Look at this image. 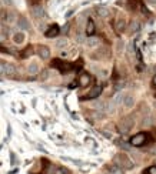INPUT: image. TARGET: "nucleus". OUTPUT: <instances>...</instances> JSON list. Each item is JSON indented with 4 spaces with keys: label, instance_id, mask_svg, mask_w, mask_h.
<instances>
[{
    "label": "nucleus",
    "instance_id": "obj_1",
    "mask_svg": "<svg viewBox=\"0 0 156 174\" xmlns=\"http://www.w3.org/2000/svg\"><path fill=\"white\" fill-rule=\"evenodd\" d=\"M115 164L119 168H123V170H130L133 168V161L130 160L126 154H116L115 155Z\"/></svg>",
    "mask_w": 156,
    "mask_h": 174
},
{
    "label": "nucleus",
    "instance_id": "obj_2",
    "mask_svg": "<svg viewBox=\"0 0 156 174\" xmlns=\"http://www.w3.org/2000/svg\"><path fill=\"white\" fill-rule=\"evenodd\" d=\"M133 126H135V120H133L132 117H125V118L120 120L117 129H119V131H120L122 134H126V133H129L130 130H132Z\"/></svg>",
    "mask_w": 156,
    "mask_h": 174
},
{
    "label": "nucleus",
    "instance_id": "obj_3",
    "mask_svg": "<svg viewBox=\"0 0 156 174\" xmlns=\"http://www.w3.org/2000/svg\"><path fill=\"white\" fill-rule=\"evenodd\" d=\"M0 74L7 76V77H14L16 76V67L12 63L0 61Z\"/></svg>",
    "mask_w": 156,
    "mask_h": 174
},
{
    "label": "nucleus",
    "instance_id": "obj_4",
    "mask_svg": "<svg viewBox=\"0 0 156 174\" xmlns=\"http://www.w3.org/2000/svg\"><path fill=\"white\" fill-rule=\"evenodd\" d=\"M52 66H53V67H56V69H59V70H60V73H67V71H70V69H72L70 64L63 63V61H62V60H59V58L53 60Z\"/></svg>",
    "mask_w": 156,
    "mask_h": 174
},
{
    "label": "nucleus",
    "instance_id": "obj_5",
    "mask_svg": "<svg viewBox=\"0 0 156 174\" xmlns=\"http://www.w3.org/2000/svg\"><path fill=\"white\" fill-rule=\"evenodd\" d=\"M146 137H148V134H143V133H139V134H136L135 137H132V140H130V143H132V146H135V147H139V146H143L145 143H146Z\"/></svg>",
    "mask_w": 156,
    "mask_h": 174
},
{
    "label": "nucleus",
    "instance_id": "obj_6",
    "mask_svg": "<svg viewBox=\"0 0 156 174\" xmlns=\"http://www.w3.org/2000/svg\"><path fill=\"white\" fill-rule=\"evenodd\" d=\"M102 93V86H95L85 97H82V100H92V98H96V97L100 96Z\"/></svg>",
    "mask_w": 156,
    "mask_h": 174
},
{
    "label": "nucleus",
    "instance_id": "obj_7",
    "mask_svg": "<svg viewBox=\"0 0 156 174\" xmlns=\"http://www.w3.org/2000/svg\"><path fill=\"white\" fill-rule=\"evenodd\" d=\"M59 33H60V29H59L57 24H52V26L46 30L45 36H46V37H49V39H52V37H56Z\"/></svg>",
    "mask_w": 156,
    "mask_h": 174
},
{
    "label": "nucleus",
    "instance_id": "obj_8",
    "mask_svg": "<svg viewBox=\"0 0 156 174\" xmlns=\"http://www.w3.org/2000/svg\"><path fill=\"white\" fill-rule=\"evenodd\" d=\"M37 54L42 58H49L50 57V50H49L47 46H39L37 47Z\"/></svg>",
    "mask_w": 156,
    "mask_h": 174
},
{
    "label": "nucleus",
    "instance_id": "obj_9",
    "mask_svg": "<svg viewBox=\"0 0 156 174\" xmlns=\"http://www.w3.org/2000/svg\"><path fill=\"white\" fill-rule=\"evenodd\" d=\"M89 84H90V76H89L87 73H82V74H80V78H79V86L86 87V86H89Z\"/></svg>",
    "mask_w": 156,
    "mask_h": 174
},
{
    "label": "nucleus",
    "instance_id": "obj_10",
    "mask_svg": "<svg viewBox=\"0 0 156 174\" xmlns=\"http://www.w3.org/2000/svg\"><path fill=\"white\" fill-rule=\"evenodd\" d=\"M95 30H96L95 21L92 19H89L87 20V24H86V34H87V36H93V34H95Z\"/></svg>",
    "mask_w": 156,
    "mask_h": 174
},
{
    "label": "nucleus",
    "instance_id": "obj_11",
    "mask_svg": "<svg viewBox=\"0 0 156 174\" xmlns=\"http://www.w3.org/2000/svg\"><path fill=\"white\" fill-rule=\"evenodd\" d=\"M115 29H116L117 33H122L126 29V21H125L123 17H120V19L116 20V24H115Z\"/></svg>",
    "mask_w": 156,
    "mask_h": 174
},
{
    "label": "nucleus",
    "instance_id": "obj_12",
    "mask_svg": "<svg viewBox=\"0 0 156 174\" xmlns=\"http://www.w3.org/2000/svg\"><path fill=\"white\" fill-rule=\"evenodd\" d=\"M85 43L87 47H96V46H99V43H100V40L98 39V37H93V36H89V39L85 40Z\"/></svg>",
    "mask_w": 156,
    "mask_h": 174
},
{
    "label": "nucleus",
    "instance_id": "obj_13",
    "mask_svg": "<svg viewBox=\"0 0 156 174\" xmlns=\"http://www.w3.org/2000/svg\"><path fill=\"white\" fill-rule=\"evenodd\" d=\"M96 13H98L100 17H107V16L110 14V10H109L107 7L99 6V7H96Z\"/></svg>",
    "mask_w": 156,
    "mask_h": 174
},
{
    "label": "nucleus",
    "instance_id": "obj_14",
    "mask_svg": "<svg viewBox=\"0 0 156 174\" xmlns=\"http://www.w3.org/2000/svg\"><path fill=\"white\" fill-rule=\"evenodd\" d=\"M32 13H33V16H34L36 19H40V17H45V10H43V9H42V7H40V6H37V7H33Z\"/></svg>",
    "mask_w": 156,
    "mask_h": 174
},
{
    "label": "nucleus",
    "instance_id": "obj_15",
    "mask_svg": "<svg viewBox=\"0 0 156 174\" xmlns=\"http://www.w3.org/2000/svg\"><path fill=\"white\" fill-rule=\"evenodd\" d=\"M19 27L20 29H25V30H29L30 29V24H29V21L26 20V17H23V16H20L19 17Z\"/></svg>",
    "mask_w": 156,
    "mask_h": 174
},
{
    "label": "nucleus",
    "instance_id": "obj_16",
    "mask_svg": "<svg viewBox=\"0 0 156 174\" xmlns=\"http://www.w3.org/2000/svg\"><path fill=\"white\" fill-rule=\"evenodd\" d=\"M27 71H29V74H37V73L40 71L39 64H37V63H32V64H29Z\"/></svg>",
    "mask_w": 156,
    "mask_h": 174
},
{
    "label": "nucleus",
    "instance_id": "obj_17",
    "mask_svg": "<svg viewBox=\"0 0 156 174\" xmlns=\"http://www.w3.org/2000/svg\"><path fill=\"white\" fill-rule=\"evenodd\" d=\"M32 54H33V47L32 46H27L26 49L20 53V58H26V57H29V56H32Z\"/></svg>",
    "mask_w": 156,
    "mask_h": 174
},
{
    "label": "nucleus",
    "instance_id": "obj_18",
    "mask_svg": "<svg viewBox=\"0 0 156 174\" xmlns=\"http://www.w3.org/2000/svg\"><path fill=\"white\" fill-rule=\"evenodd\" d=\"M123 103H125V107L130 109V107H133V104H135V100H133V97H132V96H126L123 98Z\"/></svg>",
    "mask_w": 156,
    "mask_h": 174
},
{
    "label": "nucleus",
    "instance_id": "obj_19",
    "mask_svg": "<svg viewBox=\"0 0 156 174\" xmlns=\"http://www.w3.org/2000/svg\"><path fill=\"white\" fill-rule=\"evenodd\" d=\"M139 29H140V24H139V21H130V23H129V30H130V33H136Z\"/></svg>",
    "mask_w": 156,
    "mask_h": 174
},
{
    "label": "nucleus",
    "instance_id": "obj_20",
    "mask_svg": "<svg viewBox=\"0 0 156 174\" xmlns=\"http://www.w3.org/2000/svg\"><path fill=\"white\" fill-rule=\"evenodd\" d=\"M13 41L14 43H17V44L23 43V41H25V34H23V33H16V34L13 36Z\"/></svg>",
    "mask_w": 156,
    "mask_h": 174
},
{
    "label": "nucleus",
    "instance_id": "obj_21",
    "mask_svg": "<svg viewBox=\"0 0 156 174\" xmlns=\"http://www.w3.org/2000/svg\"><path fill=\"white\" fill-rule=\"evenodd\" d=\"M67 44H69V41H67V39H65V37H62V39H59L57 41H56V47H57V49H65Z\"/></svg>",
    "mask_w": 156,
    "mask_h": 174
},
{
    "label": "nucleus",
    "instance_id": "obj_22",
    "mask_svg": "<svg viewBox=\"0 0 156 174\" xmlns=\"http://www.w3.org/2000/svg\"><path fill=\"white\" fill-rule=\"evenodd\" d=\"M16 19H17V17H16V14H14L13 12H10V13L6 16V23H10V24H12V23L16 21Z\"/></svg>",
    "mask_w": 156,
    "mask_h": 174
},
{
    "label": "nucleus",
    "instance_id": "obj_23",
    "mask_svg": "<svg viewBox=\"0 0 156 174\" xmlns=\"http://www.w3.org/2000/svg\"><path fill=\"white\" fill-rule=\"evenodd\" d=\"M122 101H123V96H122L120 93H117L116 96H115V98H113V101H112V103L115 104V106H117V104H120Z\"/></svg>",
    "mask_w": 156,
    "mask_h": 174
},
{
    "label": "nucleus",
    "instance_id": "obj_24",
    "mask_svg": "<svg viewBox=\"0 0 156 174\" xmlns=\"http://www.w3.org/2000/svg\"><path fill=\"white\" fill-rule=\"evenodd\" d=\"M123 49H125L123 40H117V41H116V50H117V53H122V52H123Z\"/></svg>",
    "mask_w": 156,
    "mask_h": 174
},
{
    "label": "nucleus",
    "instance_id": "obj_25",
    "mask_svg": "<svg viewBox=\"0 0 156 174\" xmlns=\"http://www.w3.org/2000/svg\"><path fill=\"white\" fill-rule=\"evenodd\" d=\"M54 174H69V170L67 168H63V167H59Z\"/></svg>",
    "mask_w": 156,
    "mask_h": 174
},
{
    "label": "nucleus",
    "instance_id": "obj_26",
    "mask_svg": "<svg viewBox=\"0 0 156 174\" xmlns=\"http://www.w3.org/2000/svg\"><path fill=\"white\" fill-rule=\"evenodd\" d=\"M109 174H122V171H120L119 167H112L110 170H109Z\"/></svg>",
    "mask_w": 156,
    "mask_h": 174
},
{
    "label": "nucleus",
    "instance_id": "obj_27",
    "mask_svg": "<svg viewBox=\"0 0 156 174\" xmlns=\"http://www.w3.org/2000/svg\"><path fill=\"white\" fill-rule=\"evenodd\" d=\"M145 174H156V166H152V167H149L146 171H145Z\"/></svg>",
    "mask_w": 156,
    "mask_h": 174
},
{
    "label": "nucleus",
    "instance_id": "obj_28",
    "mask_svg": "<svg viewBox=\"0 0 156 174\" xmlns=\"http://www.w3.org/2000/svg\"><path fill=\"white\" fill-rule=\"evenodd\" d=\"M93 106H95V109H99V110L104 109V103H102V101H98V103H95Z\"/></svg>",
    "mask_w": 156,
    "mask_h": 174
},
{
    "label": "nucleus",
    "instance_id": "obj_29",
    "mask_svg": "<svg viewBox=\"0 0 156 174\" xmlns=\"http://www.w3.org/2000/svg\"><path fill=\"white\" fill-rule=\"evenodd\" d=\"M47 77H49V71L43 70V71H42V74H40V80H46Z\"/></svg>",
    "mask_w": 156,
    "mask_h": 174
},
{
    "label": "nucleus",
    "instance_id": "obj_30",
    "mask_svg": "<svg viewBox=\"0 0 156 174\" xmlns=\"http://www.w3.org/2000/svg\"><path fill=\"white\" fill-rule=\"evenodd\" d=\"M119 146L122 148H125V150H130V146H128L126 143H123V141H119Z\"/></svg>",
    "mask_w": 156,
    "mask_h": 174
},
{
    "label": "nucleus",
    "instance_id": "obj_31",
    "mask_svg": "<svg viewBox=\"0 0 156 174\" xmlns=\"http://www.w3.org/2000/svg\"><path fill=\"white\" fill-rule=\"evenodd\" d=\"M3 3H4L6 6H12V4H13V0H3Z\"/></svg>",
    "mask_w": 156,
    "mask_h": 174
},
{
    "label": "nucleus",
    "instance_id": "obj_32",
    "mask_svg": "<svg viewBox=\"0 0 156 174\" xmlns=\"http://www.w3.org/2000/svg\"><path fill=\"white\" fill-rule=\"evenodd\" d=\"M76 40H78L79 43H83V41H85V40H83V36H82V34H78V37H76Z\"/></svg>",
    "mask_w": 156,
    "mask_h": 174
},
{
    "label": "nucleus",
    "instance_id": "obj_33",
    "mask_svg": "<svg viewBox=\"0 0 156 174\" xmlns=\"http://www.w3.org/2000/svg\"><path fill=\"white\" fill-rule=\"evenodd\" d=\"M142 123L145 124V126H149V124H150V118H145Z\"/></svg>",
    "mask_w": 156,
    "mask_h": 174
},
{
    "label": "nucleus",
    "instance_id": "obj_34",
    "mask_svg": "<svg viewBox=\"0 0 156 174\" xmlns=\"http://www.w3.org/2000/svg\"><path fill=\"white\" fill-rule=\"evenodd\" d=\"M69 32V24H66L65 27H63V33H67Z\"/></svg>",
    "mask_w": 156,
    "mask_h": 174
},
{
    "label": "nucleus",
    "instance_id": "obj_35",
    "mask_svg": "<svg viewBox=\"0 0 156 174\" xmlns=\"http://www.w3.org/2000/svg\"><path fill=\"white\" fill-rule=\"evenodd\" d=\"M152 83H153V86H155V87H156V74H155V76H153V78H152Z\"/></svg>",
    "mask_w": 156,
    "mask_h": 174
},
{
    "label": "nucleus",
    "instance_id": "obj_36",
    "mask_svg": "<svg viewBox=\"0 0 156 174\" xmlns=\"http://www.w3.org/2000/svg\"><path fill=\"white\" fill-rule=\"evenodd\" d=\"M4 39H6V36L4 34H0V41H3Z\"/></svg>",
    "mask_w": 156,
    "mask_h": 174
},
{
    "label": "nucleus",
    "instance_id": "obj_37",
    "mask_svg": "<svg viewBox=\"0 0 156 174\" xmlns=\"http://www.w3.org/2000/svg\"><path fill=\"white\" fill-rule=\"evenodd\" d=\"M76 86H78V83H72L69 87H70V89H73V87H76Z\"/></svg>",
    "mask_w": 156,
    "mask_h": 174
},
{
    "label": "nucleus",
    "instance_id": "obj_38",
    "mask_svg": "<svg viewBox=\"0 0 156 174\" xmlns=\"http://www.w3.org/2000/svg\"><path fill=\"white\" fill-rule=\"evenodd\" d=\"M149 3H152V4H156V0H148Z\"/></svg>",
    "mask_w": 156,
    "mask_h": 174
}]
</instances>
